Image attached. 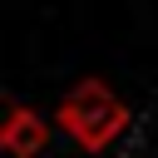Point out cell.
I'll list each match as a JSON object with an SVG mask.
<instances>
[{"label": "cell", "mask_w": 158, "mask_h": 158, "mask_svg": "<svg viewBox=\"0 0 158 158\" xmlns=\"http://www.w3.org/2000/svg\"><path fill=\"white\" fill-rule=\"evenodd\" d=\"M49 148V123L35 114V109H25L20 114V123L10 128V138H5V148L0 153H10V158H40Z\"/></svg>", "instance_id": "7a4b0ae2"}, {"label": "cell", "mask_w": 158, "mask_h": 158, "mask_svg": "<svg viewBox=\"0 0 158 158\" xmlns=\"http://www.w3.org/2000/svg\"><path fill=\"white\" fill-rule=\"evenodd\" d=\"M59 128L84 148V153H104L123 128H128V104L104 84V79H79L64 99H59Z\"/></svg>", "instance_id": "6da1fadb"}, {"label": "cell", "mask_w": 158, "mask_h": 158, "mask_svg": "<svg viewBox=\"0 0 158 158\" xmlns=\"http://www.w3.org/2000/svg\"><path fill=\"white\" fill-rule=\"evenodd\" d=\"M20 114H25V104H20L15 94H0V148H5V138H10V128L20 123Z\"/></svg>", "instance_id": "3957f363"}]
</instances>
